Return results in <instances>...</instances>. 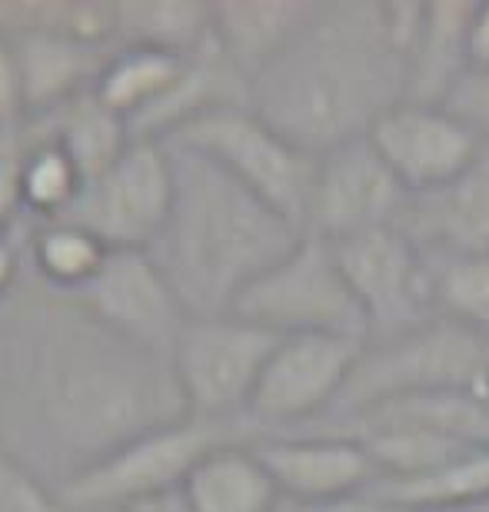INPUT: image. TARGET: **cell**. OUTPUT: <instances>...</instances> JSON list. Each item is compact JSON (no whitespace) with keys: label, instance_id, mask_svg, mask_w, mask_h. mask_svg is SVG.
Instances as JSON below:
<instances>
[{"label":"cell","instance_id":"obj_32","mask_svg":"<svg viewBox=\"0 0 489 512\" xmlns=\"http://www.w3.org/2000/svg\"><path fill=\"white\" fill-rule=\"evenodd\" d=\"M280 512H410L393 503H383L373 493H353L340 499H326V503H287L283 499Z\"/></svg>","mask_w":489,"mask_h":512},{"label":"cell","instance_id":"obj_4","mask_svg":"<svg viewBox=\"0 0 489 512\" xmlns=\"http://www.w3.org/2000/svg\"><path fill=\"white\" fill-rule=\"evenodd\" d=\"M426 393L489 396V340L466 326L433 316L390 340L363 346L343 396L323 419L360 413L366 406ZM317 419V423H323ZM313 426V423H310ZM307 429V426H303Z\"/></svg>","mask_w":489,"mask_h":512},{"label":"cell","instance_id":"obj_31","mask_svg":"<svg viewBox=\"0 0 489 512\" xmlns=\"http://www.w3.org/2000/svg\"><path fill=\"white\" fill-rule=\"evenodd\" d=\"M24 237H27V227L17 230V233H7V237H0V310L14 300V293L27 280Z\"/></svg>","mask_w":489,"mask_h":512},{"label":"cell","instance_id":"obj_30","mask_svg":"<svg viewBox=\"0 0 489 512\" xmlns=\"http://www.w3.org/2000/svg\"><path fill=\"white\" fill-rule=\"evenodd\" d=\"M27 124L24 87H20V70L14 57V44L0 37V130H20Z\"/></svg>","mask_w":489,"mask_h":512},{"label":"cell","instance_id":"obj_8","mask_svg":"<svg viewBox=\"0 0 489 512\" xmlns=\"http://www.w3.org/2000/svg\"><path fill=\"white\" fill-rule=\"evenodd\" d=\"M277 340V333L233 313L190 316L170 353L187 413L220 423H247L250 399Z\"/></svg>","mask_w":489,"mask_h":512},{"label":"cell","instance_id":"obj_15","mask_svg":"<svg viewBox=\"0 0 489 512\" xmlns=\"http://www.w3.org/2000/svg\"><path fill=\"white\" fill-rule=\"evenodd\" d=\"M250 446L270 469L287 503H326L366 493L380 479L370 449L346 436L273 433L253 436Z\"/></svg>","mask_w":489,"mask_h":512},{"label":"cell","instance_id":"obj_14","mask_svg":"<svg viewBox=\"0 0 489 512\" xmlns=\"http://www.w3.org/2000/svg\"><path fill=\"white\" fill-rule=\"evenodd\" d=\"M74 296L124 340L157 353H173L183 323L190 320L147 250H110L100 273Z\"/></svg>","mask_w":489,"mask_h":512},{"label":"cell","instance_id":"obj_34","mask_svg":"<svg viewBox=\"0 0 489 512\" xmlns=\"http://www.w3.org/2000/svg\"><path fill=\"white\" fill-rule=\"evenodd\" d=\"M127 512H193V509L187 503V496H183V489H177V493H163V496L147 499V503L130 506Z\"/></svg>","mask_w":489,"mask_h":512},{"label":"cell","instance_id":"obj_3","mask_svg":"<svg viewBox=\"0 0 489 512\" xmlns=\"http://www.w3.org/2000/svg\"><path fill=\"white\" fill-rule=\"evenodd\" d=\"M173 203L147 253L187 316H223L243 290L300 243L303 230L217 163L167 143Z\"/></svg>","mask_w":489,"mask_h":512},{"label":"cell","instance_id":"obj_10","mask_svg":"<svg viewBox=\"0 0 489 512\" xmlns=\"http://www.w3.org/2000/svg\"><path fill=\"white\" fill-rule=\"evenodd\" d=\"M330 247L366 316V343L390 340L436 316L430 260L400 227L370 230Z\"/></svg>","mask_w":489,"mask_h":512},{"label":"cell","instance_id":"obj_21","mask_svg":"<svg viewBox=\"0 0 489 512\" xmlns=\"http://www.w3.org/2000/svg\"><path fill=\"white\" fill-rule=\"evenodd\" d=\"M27 124L60 143L67 150V157L84 173V180L100 177L137 140L127 120L117 117L94 90L54 107L50 114L30 117Z\"/></svg>","mask_w":489,"mask_h":512},{"label":"cell","instance_id":"obj_26","mask_svg":"<svg viewBox=\"0 0 489 512\" xmlns=\"http://www.w3.org/2000/svg\"><path fill=\"white\" fill-rule=\"evenodd\" d=\"M366 493L410 512H443L483 503L489 499V446H476L440 473L420 479H376Z\"/></svg>","mask_w":489,"mask_h":512},{"label":"cell","instance_id":"obj_7","mask_svg":"<svg viewBox=\"0 0 489 512\" xmlns=\"http://www.w3.org/2000/svg\"><path fill=\"white\" fill-rule=\"evenodd\" d=\"M230 313L277 336L330 333L370 340L366 316L346 283L336 250L310 233H303L297 247L260 280H253Z\"/></svg>","mask_w":489,"mask_h":512},{"label":"cell","instance_id":"obj_29","mask_svg":"<svg viewBox=\"0 0 489 512\" xmlns=\"http://www.w3.org/2000/svg\"><path fill=\"white\" fill-rule=\"evenodd\" d=\"M450 114H456L466 127H473L489 143V67H470L460 77V84L450 90L443 104Z\"/></svg>","mask_w":489,"mask_h":512},{"label":"cell","instance_id":"obj_5","mask_svg":"<svg viewBox=\"0 0 489 512\" xmlns=\"http://www.w3.org/2000/svg\"><path fill=\"white\" fill-rule=\"evenodd\" d=\"M250 423L183 416L130 439L117 453L60 489L70 512H127L147 499L177 493L203 456L230 443H250Z\"/></svg>","mask_w":489,"mask_h":512},{"label":"cell","instance_id":"obj_28","mask_svg":"<svg viewBox=\"0 0 489 512\" xmlns=\"http://www.w3.org/2000/svg\"><path fill=\"white\" fill-rule=\"evenodd\" d=\"M0 512H70L54 486L0 446Z\"/></svg>","mask_w":489,"mask_h":512},{"label":"cell","instance_id":"obj_11","mask_svg":"<svg viewBox=\"0 0 489 512\" xmlns=\"http://www.w3.org/2000/svg\"><path fill=\"white\" fill-rule=\"evenodd\" d=\"M173 203L167 143L134 140L124 157L87 180L70 220L84 223L110 250H150Z\"/></svg>","mask_w":489,"mask_h":512},{"label":"cell","instance_id":"obj_24","mask_svg":"<svg viewBox=\"0 0 489 512\" xmlns=\"http://www.w3.org/2000/svg\"><path fill=\"white\" fill-rule=\"evenodd\" d=\"M20 203L30 223L70 217L87 180L67 150L44 133L24 124V153H20Z\"/></svg>","mask_w":489,"mask_h":512},{"label":"cell","instance_id":"obj_12","mask_svg":"<svg viewBox=\"0 0 489 512\" xmlns=\"http://www.w3.org/2000/svg\"><path fill=\"white\" fill-rule=\"evenodd\" d=\"M410 193L370 137L346 140L317 157L303 233L326 243H343L360 233L396 227Z\"/></svg>","mask_w":489,"mask_h":512},{"label":"cell","instance_id":"obj_1","mask_svg":"<svg viewBox=\"0 0 489 512\" xmlns=\"http://www.w3.org/2000/svg\"><path fill=\"white\" fill-rule=\"evenodd\" d=\"M183 416L170 353L124 340L77 296L27 276L0 310V446L57 493Z\"/></svg>","mask_w":489,"mask_h":512},{"label":"cell","instance_id":"obj_2","mask_svg":"<svg viewBox=\"0 0 489 512\" xmlns=\"http://www.w3.org/2000/svg\"><path fill=\"white\" fill-rule=\"evenodd\" d=\"M406 100V54L386 4H317L287 47L250 80L247 104L313 157L366 137Z\"/></svg>","mask_w":489,"mask_h":512},{"label":"cell","instance_id":"obj_22","mask_svg":"<svg viewBox=\"0 0 489 512\" xmlns=\"http://www.w3.org/2000/svg\"><path fill=\"white\" fill-rule=\"evenodd\" d=\"M190 57L170 54V50H157V47L117 44L110 47L104 67H100L94 94L117 117H124L130 130H134L137 120H144L180 84Z\"/></svg>","mask_w":489,"mask_h":512},{"label":"cell","instance_id":"obj_33","mask_svg":"<svg viewBox=\"0 0 489 512\" xmlns=\"http://www.w3.org/2000/svg\"><path fill=\"white\" fill-rule=\"evenodd\" d=\"M470 67H489V0L476 4L473 27H470Z\"/></svg>","mask_w":489,"mask_h":512},{"label":"cell","instance_id":"obj_27","mask_svg":"<svg viewBox=\"0 0 489 512\" xmlns=\"http://www.w3.org/2000/svg\"><path fill=\"white\" fill-rule=\"evenodd\" d=\"M433 270L436 316L489 340V253L426 256Z\"/></svg>","mask_w":489,"mask_h":512},{"label":"cell","instance_id":"obj_20","mask_svg":"<svg viewBox=\"0 0 489 512\" xmlns=\"http://www.w3.org/2000/svg\"><path fill=\"white\" fill-rule=\"evenodd\" d=\"M193 512H280L283 493L250 443H230L203 456L183 483Z\"/></svg>","mask_w":489,"mask_h":512},{"label":"cell","instance_id":"obj_16","mask_svg":"<svg viewBox=\"0 0 489 512\" xmlns=\"http://www.w3.org/2000/svg\"><path fill=\"white\" fill-rule=\"evenodd\" d=\"M396 227L426 256L489 253V147L456 180L406 200Z\"/></svg>","mask_w":489,"mask_h":512},{"label":"cell","instance_id":"obj_19","mask_svg":"<svg viewBox=\"0 0 489 512\" xmlns=\"http://www.w3.org/2000/svg\"><path fill=\"white\" fill-rule=\"evenodd\" d=\"M310 0H223L210 4L213 14V40L227 54L233 67L250 80L290 44L293 34L307 24L313 14Z\"/></svg>","mask_w":489,"mask_h":512},{"label":"cell","instance_id":"obj_18","mask_svg":"<svg viewBox=\"0 0 489 512\" xmlns=\"http://www.w3.org/2000/svg\"><path fill=\"white\" fill-rule=\"evenodd\" d=\"M476 0H433L406 67V100L443 107L450 90L470 70V27Z\"/></svg>","mask_w":489,"mask_h":512},{"label":"cell","instance_id":"obj_35","mask_svg":"<svg viewBox=\"0 0 489 512\" xmlns=\"http://www.w3.org/2000/svg\"><path fill=\"white\" fill-rule=\"evenodd\" d=\"M443 512H489V499H483V503H473V506H460V509H443Z\"/></svg>","mask_w":489,"mask_h":512},{"label":"cell","instance_id":"obj_23","mask_svg":"<svg viewBox=\"0 0 489 512\" xmlns=\"http://www.w3.org/2000/svg\"><path fill=\"white\" fill-rule=\"evenodd\" d=\"M27 276L47 290L80 293L100 273L110 247L84 223L60 217L47 223H30L24 237Z\"/></svg>","mask_w":489,"mask_h":512},{"label":"cell","instance_id":"obj_25","mask_svg":"<svg viewBox=\"0 0 489 512\" xmlns=\"http://www.w3.org/2000/svg\"><path fill=\"white\" fill-rule=\"evenodd\" d=\"M213 40L210 4L193 0H130L117 4V44L157 47L190 57Z\"/></svg>","mask_w":489,"mask_h":512},{"label":"cell","instance_id":"obj_13","mask_svg":"<svg viewBox=\"0 0 489 512\" xmlns=\"http://www.w3.org/2000/svg\"><path fill=\"white\" fill-rule=\"evenodd\" d=\"M366 137L410 197L456 180L489 147L480 133L446 107L413 100L386 110Z\"/></svg>","mask_w":489,"mask_h":512},{"label":"cell","instance_id":"obj_6","mask_svg":"<svg viewBox=\"0 0 489 512\" xmlns=\"http://www.w3.org/2000/svg\"><path fill=\"white\" fill-rule=\"evenodd\" d=\"M163 143H177L213 160L223 173H230L303 230L317 157L273 130L250 104L213 107Z\"/></svg>","mask_w":489,"mask_h":512},{"label":"cell","instance_id":"obj_9","mask_svg":"<svg viewBox=\"0 0 489 512\" xmlns=\"http://www.w3.org/2000/svg\"><path fill=\"white\" fill-rule=\"evenodd\" d=\"M363 346L353 336L330 333L280 336L247 409L253 436L297 433L323 419L343 396Z\"/></svg>","mask_w":489,"mask_h":512},{"label":"cell","instance_id":"obj_17","mask_svg":"<svg viewBox=\"0 0 489 512\" xmlns=\"http://www.w3.org/2000/svg\"><path fill=\"white\" fill-rule=\"evenodd\" d=\"M7 40L14 44L27 120L50 114L54 107L94 90L100 67L110 54V47L57 34H24Z\"/></svg>","mask_w":489,"mask_h":512}]
</instances>
